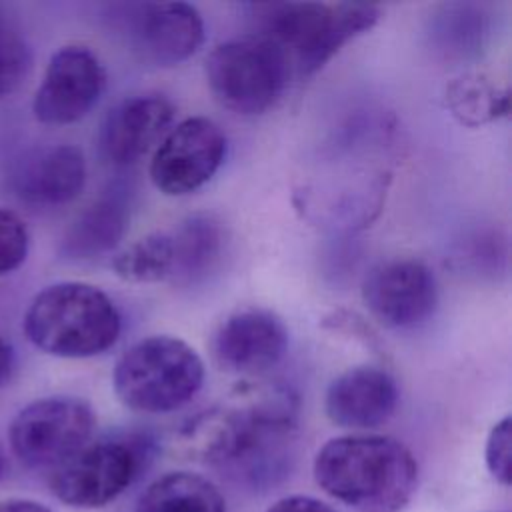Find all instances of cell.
Here are the masks:
<instances>
[{"label":"cell","mask_w":512,"mask_h":512,"mask_svg":"<svg viewBox=\"0 0 512 512\" xmlns=\"http://www.w3.org/2000/svg\"><path fill=\"white\" fill-rule=\"evenodd\" d=\"M318 486L356 512H402L418 484L414 454L390 436L328 440L314 458Z\"/></svg>","instance_id":"6da1fadb"},{"label":"cell","mask_w":512,"mask_h":512,"mask_svg":"<svg viewBox=\"0 0 512 512\" xmlns=\"http://www.w3.org/2000/svg\"><path fill=\"white\" fill-rule=\"evenodd\" d=\"M250 36L280 50L290 74H316L344 44L368 32L380 18L372 4L256 2L244 6Z\"/></svg>","instance_id":"7a4b0ae2"},{"label":"cell","mask_w":512,"mask_h":512,"mask_svg":"<svg viewBox=\"0 0 512 512\" xmlns=\"http://www.w3.org/2000/svg\"><path fill=\"white\" fill-rule=\"evenodd\" d=\"M22 326L26 338L50 356L92 358L116 344L122 318L98 286L56 282L32 298Z\"/></svg>","instance_id":"3957f363"},{"label":"cell","mask_w":512,"mask_h":512,"mask_svg":"<svg viewBox=\"0 0 512 512\" xmlns=\"http://www.w3.org/2000/svg\"><path fill=\"white\" fill-rule=\"evenodd\" d=\"M204 382V362L184 340L168 334L132 344L116 362L112 384L124 406L166 414L188 404Z\"/></svg>","instance_id":"277c9868"},{"label":"cell","mask_w":512,"mask_h":512,"mask_svg":"<svg viewBox=\"0 0 512 512\" xmlns=\"http://www.w3.org/2000/svg\"><path fill=\"white\" fill-rule=\"evenodd\" d=\"M152 452L150 436L140 432L88 442L52 470V494L72 508H102L138 480L150 464Z\"/></svg>","instance_id":"5b68a950"},{"label":"cell","mask_w":512,"mask_h":512,"mask_svg":"<svg viewBox=\"0 0 512 512\" xmlns=\"http://www.w3.org/2000/svg\"><path fill=\"white\" fill-rule=\"evenodd\" d=\"M204 72L214 98L240 116L272 108L292 76L280 50L250 34L218 44L208 54Z\"/></svg>","instance_id":"8992f818"},{"label":"cell","mask_w":512,"mask_h":512,"mask_svg":"<svg viewBox=\"0 0 512 512\" xmlns=\"http://www.w3.org/2000/svg\"><path fill=\"white\" fill-rule=\"evenodd\" d=\"M96 428L92 406L74 396H48L24 406L12 420V454L28 468H58L82 450Z\"/></svg>","instance_id":"52a82bcc"},{"label":"cell","mask_w":512,"mask_h":512,"mask_svg":"<svg viewBox=\"0 0 512 512\" xmlns=\"http://www.w3.org/2000/svg\"><path fill=\"white\" fill-rule=\"evenodd\" d=\"M118 30L146 64L170 68L188 60L204 42V20L186 2H134L120 6Z\"/></svg>","instance_id":"ba28073f"},{"label":"cell","mask_w":512,"mask_h":512,"mask_svg":"<svg viewBox=\"0 0 512 512\" xmlns=\"http://www.w3.org/2000/svg\"><path fill=\"white\" fill-rule=\"evenodd\" d=\"M226 156V136L204 116H192L164 134L150 160V180L166 196H186L218 172Z\"/></svg>","instance_id":"9c48e42d"},{"label":"cell","mask_w":512,"mask_h":512,"mask_svg":"<svg viewBox=\"0 0 512 512\" xmlns=\"http://www.w3.org/2000/svg\"><path fill=\"white\" fill-rule=\"evenodd\" d=\"M362 300L382 326L406 330L426 322L438 304L432 270L414 258L376 264L362 282Z\"/></svg>","instance_id":"30bf717a"},{"label":"cell","mask_w":512,"mask_h":512,"mask_svg":"<svg viewBox=\"0 0 512 512\" xmlns=\"http://www.w3.org/2000/svg\"><path fill=\"white\" fill-rule=\"evenodd\" d=\"M104 84V68L90 48L64 46L44 70L32 102L34 116L50 126L78 122L96 106Z\"/></svg>","instance_id":"8fae6325"},{"label":"cell","mask_w":512,"mask_h":512,"mask_svg":"<svg viewBox=\"0 0 512 512\" xmlns=\"http://www.w3.org/2000/svg\"><path fill=\"white\" fill-rule=\"evenodd\" d=\"M216 364L232 374H260L276 366L288 348V332L270 310L244 308L230 314L212 336Z\"/></svg>","instance_id":"7c38bea8"},{"label":"cell","mask_w":512,"mask_h":512,"mask_svg":"<svg viewBox=\"0 0 512 512\" xmlns=\"http://www.w3.org/2000/svg\"><path fill=\"white\" fill-rule=\"evenodd\" d=\"M174 120V104L162 94H138L118 102L102 120L100 154L114 166L138 162Z\"/></svg>","instance_id":"4fadbf2b"},{"label":"cell","mask_w":512,"mask_h":512,"mask_svg":"<svg viewBox=\"0 0 512 512\" xmlns=\"http://www.w3.org/2000/svg\"><path fill=\"white\" fill-rule=\"evenodd\" d=\"M398 406L396 380L376 366H354L336 376L324 396L330 422L350 430L378 428Z\"/></svg>","instance_id":"5bb4252c"},{"label":"cell","mask_w":512,"mask_h":512,"mask_svg":"<svg viewBox=\"0 0 512 512\" xmlns=\"http://www.w3.org/2000/svg\"><path fill=\"white\" fill-rule=\"evenodd\" d=\"M86 184V160L78 146L50 144L24 154L14 172V188L20 198L62 206L80 196Z\"/></svg>","instance_id":"9a60e30c"},{"label":"cell","mask_w":512,"mask_h":512,"mask_svg":"<svg viewBox=\"0 0 512 512\" xmlns=\"http://www.w3.org/2000/svg\"><path fill=\"white\" fill-rule=\"evenodd\" d=\"M172 274L176 286H198L220 266L226 250V230L212 214H192L172 232Z\"/></svg>","instance_id":"2e32d148"},{"label":"cell","mask_w":512,"mask_h":512,"mask_svg":"<svg viewBox=\"0 0 512 512\" xmlns=\"http://www.w3.org/2000/svg\"><path fill=\"white\" fill-rule=\"evenodd\" d=\"M128 222L130 204L126 194L110 190L70 224L62 240V254L72 260L100 258L120 244Z\"/></svg>","instance_id":"e0dca14e"},{"label":"cell","mask_w":512,"mask_h":512,"mask_svg":"<svg viewBox=\"0 0 512 512\" xmlns=\"http://www.w3.org/2000/svg\"><path fill=\"white\" fill-rule=\"evenodd\" d=\"M252 424L228 404L198 412L178 430L180 450L194 460L226 466L246 444Z\"/></svg>","instance_id":"ac0fdd59"},{"label":"cell","mask_w":512,"mask_h":512,"mask_svg":"<svg viewBox=\"0 0 512 512\" xmlns=\"http://www.w3.org/2000/svg\"><path fill=\"white\" fill-rule=\"evenodd\" d=\"M490 22L486 12L472 2H448L438 6L426 28L428 46L448 62L476 58L486 46Z\"/></svg>","instance_id":"d6986e66"},{"label":"cell","mask_w":512,"mask_h":512,"mask_svg":"<svg viewBox=\"0 0 512 512\" xmlns=\"http://www.w3.org/2000/svg\"><path fill=\"white\" fill-rule=\"evenodd\" d=\"M134 512H226V500L200 474L168 472L148 484Z\"/></svg>","instance_id":"ffe728a7"},{"label":"cell","mask_w":512,"mask_h":512,"mask_svg":"<svg viewBox=\"0 0 512 512\" xmlns=\"http://www.w3.org/2000/svg\"><path fill=\"white\" fill-rule=\"evenodd\" d=\"M246 422L264 428L294 430L298 420V396L280 380L246 378L230 394L226 402Z\"/></svg>","instance_id":"44dd1931"},{"label":"cell","mask_w":512,"mask_h":512,"mask_svg":"<svg viewBox=\"0 0 512 512\" xmlns=\"http://www.w3.org/2000/svg\"><path fill=\"white\" fill-rule=\"evenodd\" d=\"M448 112L470 128L500 120L510 112V96L504 86L480 72H464L444 88Z\"/></svg>","instance_id":"7402d4cb"},{"label":"cell","mask_w":512,"mask_h":512,"mask_svg":"<svg viewBox=\"0 0 512 512\" xmlns=\"http://www.w3.org/2000/svg\"><path fill=\"white\" fill-rule=\"evenodd\" d=\"M112 270L126 282L150 284L170 280L172 274V240L170 232H152L112 260Z\"/></svg>","instance_id":"603a6c76"},{"label":"cell","mask_w":512,"mask_h":512,"mask_svg":"<svg viewBox=\"0 0 512 512\" xmlns=\"http://www.w3.org/2000/svg\"><path fill=\"white\" fill-rule=\"evenodd\" d=\"M32 70V50L0 12V98L14 94Z\"/></svg>","instance_id":"cb8c5ba5"},{"label":"cell","mask_w":512,"mask_h":512,"mask_svg":"<svg viewBox=\"0 0 512 512\" xmlns=\"http://www.w3.org/2000/svg\"><path fill=\"white\" fill-rule=\"evenodd\" d=\"M30 248L26 222L12 210L0 208V276L18 270Z\"/></svg>","instance_id":"d4e9b609"},{"label":"cell","mask_w":512,"mask_h":512,"mask_svg":"<svg viewBox=\"0 0 512 512\" xmlns=\"http://www.w3.org/2000/svg\"><path fill=\"white\" fill-rule=\"evenodd\" d=\"M484 460L490 476L502 486H510L512 482V420L510 416H504L492 426L486 438Z\"/></svg>","instance_id":"484cf974"},{"label":"cell","mask_w":512,"mask_h":512,"mask_svg":"<svg viewBox=\"0 0 512 512\" xmlns=\"http://www.w3.org/2000/svg\"><path fill=\"white\" fill-rule=\"evenodd\" d=\"M266 512H336V510L314 496L292 494L276 500Z\"/></svg>","instance_id":"4316f807"},{"label":"cell","mask_w":512,"mask_h":512,"mask_svg":"<svg viewBox=\"0 0 512 512\" xmlns=\"http://www.w3.org/2000/svg\"><path fill=\"white\" fill-rule=\"evenodd\" d=\"M14 370H16L14 346L0 336V390L12 380Z\"/></svg>","instance_id":"83f0119b"},{"label":"cell","mask_w":512,"mask_h":512,"mask_svg":"<svg viewBox=\"0 0 512 512\" xmlns=\"http://www.w3.org/2000/svg\"><path fill=\"white\" fill-rule=\"evenodd\" d=\"M0 512H52V510L36 500L8 498V500H0Z\"/></svg>","instance_id":"f1b7e54d"},{"label":"cell","mask_w":512,"mask_h":512,"mask_svg":"<svg viewBox=\"0 0 512 512\" xmlns=\"http://www.w3.org/2000/svg\"><path fill=\"white\" fill-rule=\"evenodd\" d=\"M8 470H10L8 454H6V450H4V448H2V444H0V482L8 476Z\"/></svg>","instance_id":"f546056e"}]
</instances>
